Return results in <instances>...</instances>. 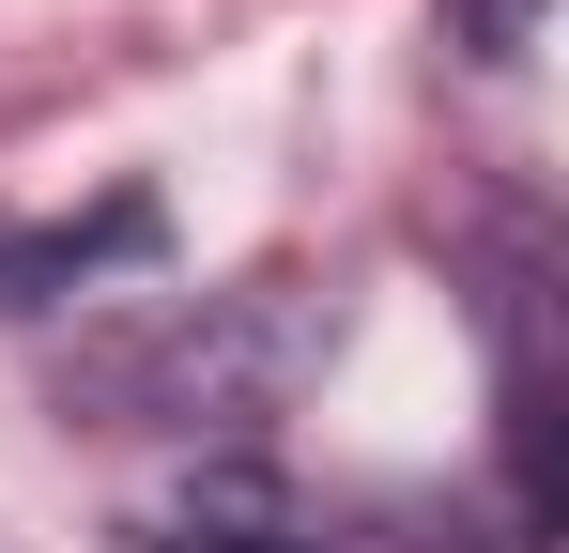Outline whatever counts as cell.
<instances>
[{"mask_svg":"<svg viewBox=\"0 0 569 553\" xmlns=\"http://www.w3.org/2000/svg\"><path fill=\"white\" fill-rule=\"evenodd\" d=\"M154 553H323V539H308V507H292L262 461H216V476H186L154 507Z\"/></svg>","mask_w":569,"mask_h":553,"instance_id":"6da1fadb","label":"cell"},{"mask_svg":"<svg viewBox=\"0 0 569 553\" xmlns=\"http://www.w3.org/2000/svg\"><path fill=\"white\" fill-rule=\"evenodd\" d=\"M539 16H555V0H462V47H477V62H523Z\"/></svg>","mask_w":569,"mask_h":553,"instance_id":"7a4b0ae2","label":"cell"}]
</instances>
